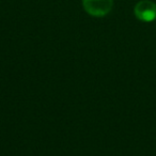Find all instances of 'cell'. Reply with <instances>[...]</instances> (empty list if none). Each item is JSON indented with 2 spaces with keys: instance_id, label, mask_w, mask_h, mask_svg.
<instances>
[{
  "instance_id": "2",
  "label": "cell",
  "mask_w": 156,
  "mask_h": 156,
  "mask_svg": "<svg viewBox=\"0 0 156 156\" xmlns=\"http://www.w3.org/2000/svg\"><path fill=\"white\" fill-rule=\"evenodd\" d=\"M135 15L142 22H153L156 18V5L151 0H141L135 5Z\"/></svg>"
},
{
  "instance_id": "1",
  "label": "cell",
  "mask_w": 156,
  "mask_h": 156,
  "mask_svg": "<svg viewBox=\"0 0 156 156\" xmlns=\"http://www.w3.org/2000/svg\"><path fill=\"white\" fill-rule=\"evenodd\" d=\"M83 5L88 14L95 17H103L111 11L113 0H83Z\"/></svg>"
}]
</instances>
